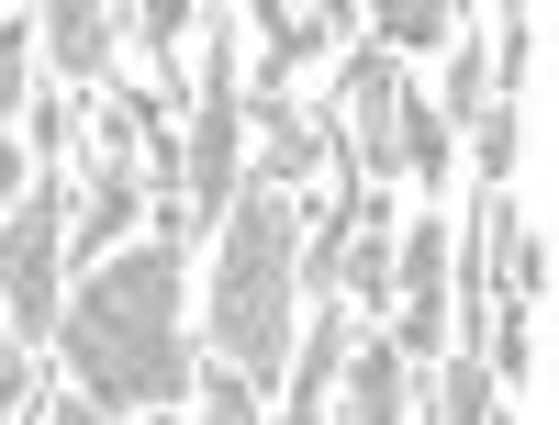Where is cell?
Masks as SVG:
<instances>
[{"instance_id": "obj_21", "label": "cell", "mask_w": 559, "mask_h": 425, "mask_svg": "<svg viewBox=\"0 0 559 425\" xmlns=\"http://www.w3.org/2000/svg\"><path fill=\"white\" fill-rule=\"evenodd\" d=\"M45 425H90V403H57V414H45Z\"/></svg>"}, {"instance_id": "obj_10", "label": "cell", "mask_w": 559, "mask_h": 425, "mask_svg": "<svg viewBox=\"0 0 559 425\" xmlns=\"http://www.w3.org/2000/svg\"><path fill=\"white\" fill-rule=\"evenodd\" d=\"M258 134H269V179H302V168H324V134L280 102V90H258Z\"/></svg>"}, {"instance_id": "obj_11", "label": "cell", "mask_w": 559, "mask_h": 425, "mask_svg": "<svg viewBox=\"0 0 559 425\" xmlns=\"http://www.w3.org/2000/svg\"><path fill=\"white\" fill-rule=\"evenodd\" d=\"M134 235V168L102 157V179H90V213H79V247H123Z\"/></svg>"}, {"instance_id": "obj_2", "label": "cell", "mask_w": 559, "mask_h": 425, "mask_svg": "<svg viewBox=\"0 0 559 425\" xmlns=\"http://www.w3.org/2000/svg\"><path fill=\"white\" fill-rule=\"evenodd\" d=\"M292 280H302L292 191L258 179V191L224 202V258H213V337H224V358H236V381H280V369H292V347H302Z\"/></svg>"}, {"instance_id": "obj_4", "label": "cell", "mask_w": 559, "mask_h": 425, "mask_svg": "<svg viewBox=\"0 0 559 425\" xmlns=\"http://www.w3.org/2000/svg\"><path fill=\"white\" fill-rule=\"evenodd\" d=\"M57 235H68L57 179H23V202L0 213V303H12L23 337H45V324H57Z\"/></svg>"}, {"instance_id": "obj_14", "label": "cell", "mask_w": 559, "mask_h": 425, "mask_svg": "<svg viewBox=\"0 0 559 425\" xmlns=\"http://www.w3.org/2000/svg\"><path fill=\"white\" fill-rule=\"evenodd\" d=\"M403 168L426 179V191H448V123L414 102V90H403Z\"/></svg>"}, {"instance_id": "obj_6", "label": "cell", "mask_w": 559, "mask_h": 425, "mask_svg": "<svg viewBox=\"0 0 559 425\" xmlns=\"http://www.w3.org/2000/svg\"><path fill=\"white\" fill-rule=\"evenodd\" d=\"M403 358H448V213L403 224Z\"/></svg>"}, {"instance_id": "obj_17", "label": "cell", "mask_w": 559, "mask_h": 425, "mask_svg": "<svg viewBox=\"0 0 559 425\" xmlns=\"http://www.w3.org/2000/svg\"><path fill=\"white\" fill-rule=\"evenodd\" d=\"M202 425H258V392L224 369V381H202Z\"/></svg>"}, {"instance_id": "obj_19", "label": "cell", "mask_w": 559, "mask_h": 425, "mask_svg": "<svg viewBox=\"0 0 559 425\" xmlns=\"http://www.w3.org/2000/svg\"><path fill=\"white\" fill-rule=\"evenodd\" d=\"M23 381H34V369H23V347L0 337V414H23Z\"/></svg>"}, {"instance_id": "obj_3", "label": "cell", "mask_w": 559, "mask_h": 425, "mask_svg": "<svg viewBox=\"0 0 559 425\" xmlns=\"http://www.w3.org/2000/svg\"><path fill=\"white\" fill-rule=\"evenodd\" d=\"M236 134H247V90H236V23H213V57H202V90H191V157H179V235L202 213L236 202Z\"/></svg>"}, {"instance_id": "obj_12", "label": "cell", "mask_w": 559, "mask_h": 425, "mask_svg": "<svg viewBox=\"0 0 559 425\" xmlns=\"http://www.w3.org/2000/svg\"><path fill=\"white\" fill-rule=\"evenodd\" d=\"M437 425H503L492 369H481V358H437Z\"/></svg>"}, {"instance_id": "obj_8", "label": "cell", "mask_w": 559, "mask_h": 425, "mask_svg": "<svg viewBox=\"0 0 559 425\" xmlns=\"http://www.w3.org/2000/svg\"><path fill=\"white\" fill-rule=\"evenodd\" d=\"M336 369H347V314H324V324H302V347H292V425H336V414H324Z\"/></svg>"}, {"instance_id": "obj_1", "label": "cell", "mask_w": 559, "mask_h": 425, "mask_svg": "<svg viewBox=\"0 0 559 425\" xmlns=\"http://www.w3.org/2000/svg\"><path fill=\"white\" fill-rule=\"evenodd\" d=\"M68 369L90 414H146L191 392V280L179 247H123L68 303Z\"/></svg>"}, {"instance_id": "obj_20", "label": "cell", "mask_w": 559, "mask_h": 425, "mask_svg": "<svg viewBox=\"0 0 559 425\" xmlns=\"http://www.w3.org/2000/svg\"><path fill=\"white\" fill-rule=\"evenodd\" d=\"M23 179H34V157H12V134H0V191L23 202Z\"/></svg>"}, {"instance_id": "obj_9", "label": "cell", "mask_w": 559, "mask_h": 425, "mask_svg": "<svg viewBox=\"0 0 559 425\" xmlns=\"http://www.w3.org/2000/svg\"><path fill=\"white\" fill-rule=\"evenodd\" d=\"M347 425H403V347L369 337L358 369H347Z\"/></svg>"}, {"instance_id": "obj_7", "label": "cell", "mask_w": 559, "mask_h": 425, "mask_svg": "<svg viewBox=\"0 0 559 425\" xmlns=\"http://www.w3.org/2000/svg\"><path fill=\"white\" fill-rule=\"evenodd\" d=\"M34 45L57 57V79H102L112 68V45H123V12H90V0H57V12H34Z\"/></svg>"}, {"instance_id": "obj_15", "label": "cell", "mask_w": 559, "mask_h": 425, "mask_svg": "<svg viewBox=\"0 0 559 425\" xmlns=\"http://www.w3.org/2000/svg\"><path fill=\"white\" fill-rule=\"evenodd\" d=\"M23 90H34V23H23V12H0V134H12Z\"/></svg>"}, {"instance_id": "obj_5", "label": "cell", "mask_w": 559, "mask_h": 425, "mask_svg": "<svg viewBox=\"0 0 559 425\" xmlns=\"http://www.w3.org/2000/svg\"><path fill=\"white\" fill-rule=\"evenodd\" d=\"M381 168H403V68L392 57H347V179L369 191Z\"/></svg>"}, {"instance_id": "obj_18", "label": "cell", "mask_w": 559, "mask_h": 425, "mask_svg": "<svg viewBox=\"0 0 559 425\" xmlns=\"http://www.w3.org/2000/svg\"><path fill=\"white\" fill-rule=\"evenodd\" d=\"M459 113H481V57H459V68H448V113H437V123H459Z\"/></svg>"}, {"instance_id": "obj_13", "label": "cell", "mask_w": 559, "mask_h": 425, "mask_svg": "<svg viewBox=\"0 0 559 425\" xmlns=\"http://www.w3.org/2000/svg\"><path fill=\"white\" fill-rule=\"evenodd\" d=\"M324 34H336L324 12H269V23H258V45H269V68H258V90H280V79H292V68L313 57V45H324Z\"/></svg>"}, {"instance_id": "obj_16", "label": "cell", "mask_w": 559, "mask_h": 425, "mask_svg": "<svg viewBox=\"0 0 559 425\" xmlns=\"http://www.w3.org/2000/svg\"><path fill=\"white\" fill-rule=\"evenodd\" d=\"M381 34L426 57V45H448V12H426V0H392V12H381Z\"/></svg>"}]
</instances>
